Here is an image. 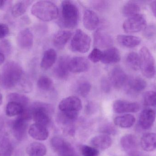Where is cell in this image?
<instances>
[{
    "instance_id": "cell-21",
    "label": "cell",
    "mask_w": 156,
    "mask_h": 156,
    "mask_svg": "<svg viewBox=\"0 0 156 156\" xmlns=\"http://www.w3.org/2000/svg\"><path fill=\"white\" fill-rule=\"evenodd\" d=\"M121 53L115 47H110L103 52L101 61L105 64H115L121 60Z\"/></svg>"
},
{
    "instance_id": "cell-45",
    "label": "cell",
    "mask_w": 156,
    "mask_h": 156,
    "mask_svg": "<svg viewBox=\"0 0 156 156\" xmlns=\"http://www.w3.org/2000/svg\"><path fill=\"white\" fill-rule=\"evenodd\" d=\"M112 84L110 82L109 79H107L106 78H103L101 81V88L104 92H110L111 91Z\"/></svg>"
},
{
    "instance_id": "cell-25",
    "label": "cell",
    "mask_w": 156,
    "mask_h": 156,
    "mask_svg": "<svg viewBox=\"0 0 156 156\" xmlns=\"http://www.w3.org/2000/svg\"><path fill=\"white\" fill-rule=\"evenodd\" d=\"M116 39L120 45L129 48L135 47L139 45L141 42L140 38L130 35H118Z\"/></svg>"
},
{
    "instance_id": "cell-22",
    "label": "cell",
    "mask_w": 156,
    "mask_h": 156,
    "mask_svg": "<svg viewBox=\"0 0 156 156\" xmlns=\"http://www.w3.org/2000/svg\"><path fill=\"white\" fill-rule=\"evenodd\" d=\"M91 144L96 149L104 150L112 146V140L109 136L105 134L99 135L92 138Z\"/></svg>"
},
{
    "instance_id": "cell-37",
    "label": "cell",
    "mask_w": 156,
    "mask_h": 156,
    "mask_svg": "<svg viewBox=\"0 0 156 156\" xmlns=\"http://www.w3.org/2000/svg\"><path fill=\"white\" fill-rule=\"evenodd\" d=\"M13 149L9 139L3 138L0 141V156H12Z\"/></svg>"
},
{
    "instance_id": "cell-44",
    "label": "cell",
    "mask_w": 156,
    "mask_h": 156,
    "mask_svg": "<svg viewBox=\"0 0 156 156\" xmlns=\"http://www.w3.org/2000/svg\"><path fill=\"white\" fill-rule=\"evenodd\" d=\"M92 4L95 9L98 10H104L108 6V3L106 1H93Z\"/></svg>"
},
{
    "instance_id": "cell-35",
    "label": "cell",
    "mask_w": 156,
    "mask_h": 156,
    "mask_svg": "<svg viewBox=\"0 0 156 156\" xmlns=\"http://www.w3.org/2000/svg\"><path fill=\"white\" fill-rule=\"evenodd\" d=\"M79 113L60 111L58 115V122L63 125H69L77 119Z\"/></svg>"
},
{
    "instance_id": "cell-1",
    "label": "cell",
    "mask_w": 156,
    "mask_h": 156,
    "mask_svg": "<svg viewBox=\"0 0 156 156\" xmlns=\"http://www.w3.org/2000/svg\"><path fill=\"white\" fill-rule=\"evenodd\" d=\"M25 78L23 68L16 62L9 61L3 67L1 80L2 86L5 89L19 88Z\"/></svg>"
},
{
    "instance_id": "cell-23",
    "label": "cell",
    "mask_w": 156,
    "mask_h": 156,
    "mask_svg": "<svg viewBox=\"0 0 156 156\" xmlns=\"http://www.w3.org/2000/svg\"><path fill=\"white\" fill-rule=\"evenodd\" d=\"M72 32L69 30H63L58 31L53 37V42L54 45L59 49L63 48L72 36Z\"/></svg>"
},
{
    "instance_id": "cell-17",
    "label": "cell",
    "mask_w": 156,
    "mask_h": 156,
    "mask_svg": "<svg viewBox=\"0 0 156 156\" xmlns=\"http://www.w3.org/2000/svg\"><path fill=\"white\" fill-rule=\"evenodd\" d=\"M69 71L73 73H82L89 68L88 60L82 57H75L70 59L69 63Z\"/></svg>"
},
{
    "instance_id": "cell-27",
    "label": "cell",
    "mask_w": 156,
    "mask_h": 156,
    "mask_svg": "<svg viewBox=\"0 0 156 156\" xmlns=\"http://www.w3.org/2000/svg\"><path fill=\"white\" fill-rule=\"evenodd\" d=\"M126 84L128 90L134 93L141 92L147 87L146 82L140 77H135L128 80Z\"/></svg>"
},
{
    "instance_id": "cell-50",
    "label": "cell",
    "mask_w": 156,
    "mask_h": 156,
    "mask_svg": "<svg viewBox=\"0 0 156 156\" xmlns=\"http://www.w3.org/2000/svg\"><path fill=\"white\" fill-rule=\"evenodd\" d=\"M6 2V1H4V0L0 1V8H2V7H4Z\"/></svg>"
},
{
    "instance_id": "cell-2",
    "label": "cell",
    "mask_w": 156,
    "mask_h": 156,
    "mask_svg": "<svg viewBox=\"0 0 156 156\" xmlns=\"http://www.w3.org/2000/svg\"><path fill=\"white\" fill-rule=\"evenodd\" d=\"M60 15L59 24L63 27L73 28L77 26L80 18V13L77 6L73 2L63 1Z\"/></svg>"
},
{
    "instance_id": "cell-15",
    "label": "cell",
    "mask_w": 156,
    "mask_h": 156,
    "mask_svg": "<svg viewBox=\"0 0 156 156\" xmlns=\"http://www.w3.org/2000/svg\"><path fill=\"white\" fill-rule=\"evenodd\" d=\"M69 57L66 56H63L59 59L53 71L54 75L58 78L65 79L68 77L70 72L69 67Z\"/></svg>"
},
{
    "instance_id": "cell-51",
    "label": "cell",
    "mask_w": 156,
    "mask_h": 156,
    "mask_svg": "<svg viewBox=\"0 0 156 156\" xmlns=\"http://www.w3.org/2000/svg\"><path fill=\"white\" fill-rule=\"evenodd\" d=\"M2 103V95L0 91V105Z\"/></svg>"
},
{
    "instance_id": "cell-11",
    "label": "cell",
    "mask_w": 156,
    "mask_h": 156,
    "mask_svg": "<svg viewBox=\"0 0 156 156\" xmlns=\"http://www.w3.org/2000/svg\"><path fill=\"white\" fill-rule=\"evenodd\" d=\"M114 111L116 113L123 114L136 113L139 111L140 106L136 102L123 100H117L113 105Z\"/></svg>"
},
{
    "instance_id": "cell-16",
    "label": "cell",
    "mask_w": 156,
    "mask_h": 156,
    "mask_svg": "<svg viewBox=\"0 0 156 156\" xmlns=\"http://www.w3.org/2000/svg\"><path fill=\"white\" fill-rule=\"evenodd\" d=\"M16 42L19 47L22 49L31 48L34 44V36L28 28L21 30L17 35Z\"/></svg>"
},
{
    "instance_id": "cell-31",
    "label": "cell",
    "mask_w": 156,
    "mask_h": 156,
    "mask_svg": "<svg viewBox=\"0 0 156 156\" xmlns=\"http://www.w3.org/2000/svg\"><path fill=\"white\" fill-rule=\"evenodd\" d=\"M33 1H21L16 3L12 10V15L15 17H18L23 15Z\"/></svg>"
},
{
    "instance_id": "cell-6",
    "label": "cell",
    "mask_w": 156,
    "mask_h": 156,
    "mask_svg": "<svg viewBox=\"0 0 156 156\" xmlns=\"http://www.w3.org/2000/svg\"><path fill=\"white\" fill-rule=\"evenodd\" d=\"M91 43L90 37L82 30L78 29L71 39L70 48L74 52L86 53L90 49Z\"/></svg>"
},
{
    "instance_id": "cell-9",
    "label": "cell",
    "mask_w": 156,
    "mask_h": 156,
    "mask_svg": "<svg viewBox=\"0 0 156 156\" xmlns=\"http://www.w3.org/2000/svg\"><path fill=\"white\" fill-rule=\"evenodd\" d=\"M82 107L81 101L76 96H71L63 99L58 105L60 111L79 113Z\"/></svg>"
},
{
    "instance_id": "cell-40",
    "label": "cell",
    "mask_w": 156,
    "mask_h": 156,
    "mask_svg": "<svg viewBox=\"0 0 156 156\" xmlns=\"http://www.w3.org/2000/svg\"><path fill=\"white\" fill-rule=\"evenodd\" d=\"M80 149L83 156H99V150L95 147L87 145H83L82 146Z\"/></svg>"
},
{
    "instance_id": "cell-18",
    "label": "cell",
    "mask_w": 156,
    "mask_h": 156,
    "mask_svg": "<svg viewBox=\"0 0 156 156\" xmlns=\"http://www.w3.org/2000/svg\"><path fill=\"white\" fill-rule=\"evenodd\" d=\"M94 44L97 48L112 47L113 40L111 35L101 30H97L94 34Z\"/></svg>"
},
{
    "instance_id": "cell-34",
    "label": "cell",
    "mask_w": 156,
    "mask_h": 156,
    "mask_svg": "<svg viewBox=\"0 0 156 156\" xmlns=\"http://www.w3.org/2000/svg\"><path fill=\"white\" fill-rule=\"evenodd\" d=\"M91 89V85L88 81L81 80L76 83L75 87L76 92L83 97H85L89 94Z\"/></svg>"
},
{
    "instance_id": "cell-38",
    "label": "cell",
    "mask_w": 156,
    "mask_h": 156,
    "mask_svg": "<svg viewBox=\"0 0 156 156\" xmlns=\"http://www.w3.org/2000/svg\"><path fill=\"white\" fill-rule=\"evenodd\" d=\"M53 85L54 83L52 80L47 76H41L37 80V87L41 90L44 91H48L52 89Z\"/></svg>"
},
{
    "instance_id": "cell-10",
    "label": "cell",
    "mask_w": 156,
    "mask_h": 156,
    "mask_svg": "<svg viewBox=\"0 0 156 156\" xmlns=\"http://www.w3.org/2000/svg\"><path fill=\"white\" fill-rule=\"evenodd\" d=\"M121 146L128 156H139L138 143L137 138L133 134H127L122 137Z\"/></svg>"
},
{
    "instance_id": "cell-19",
    "label": "cell",
    "mask_w": 156,
    "mask_h": 156,
    "mask_svg": "<svg viewBox=\"0 0 156 156\" xmlns=\"http://www.w3.org/2000/svg\"><path fill=\"white\" fill-rule=\"evenodd\" d=\"M28 132L32 138L37 141L47 140L49 136V132L46 127L37 123L30 125Z\"/></svg>"
},
{
    "instance_id": "cell-33",
    "label": "cell",
    "mask_w": 156,
    "mask_h": 156,
    "mask_svg": "<svg viewBox=\"0 0 156 156\" xmlns=\"http://www.w3.org/2000/svg\"><path fill=\"white\" fill-rule=\"evenodd\" d=\"M126 62L128 67L134 71H137L140 69V57L136 52L129 53L126 56Z\"/></svg>"
},
{
    "instance_id": "cell-52",
    "label": "cell",
    "mask_w": 156,
    "mask_h": 156,
    "mask_svg": "<svg viewBox=\"0 0 156 156\" xmlns=\"http://www.w3.org/2000/svg\"><path fill=\"white\" fill-rule=\"evenodd\" d=\"M71 156H77L75 155H75H72Z\"/></svg>"
},
{
    "instance_id": "cell-29",
    "label": "cell",
    "mask_w": 156,
    "mask_h": 156,
    "mask_svg": "<svg viewBox=\"0 0 156 156\" xmlns=\"http://www.w3.org/2000/svg\"><path fill=\"white\" fill-rule=\"evenodd\" d=\"M27 154L29 156H44L46 154V147L38 142L31 143L27 147Z\"/></svg>"
},
{
    "instance_id": "cell-3",
    "label": "cell",
    "mask_w": 156,
    "mask_h": 156,
    "mask_svg": "<svg viewBox=\"0 0 156 156\" xmlns=\"http://www.w3.org/2000/svg\"><path fill=\"white\" fill-rule=\"evenodd\" d=\"M31 13L38 19L48 22L56 19L58 16L59 10L54 3L50 1H41L33 5Z\"/></svg>"
},
{
    "instance_id": "cell-41",
    "label": "cell",
    "mask_w": 156,
    "mask_h": 156,
    "mask_svg": "<svg viewBox=\"0 0 156 156\" xmlns=\"http://www.w3.org/2000/svg\"><path fill=\"white\" fill-rule=\"evenodd\" d=\"M103 56V52L99 48H95L89 54L88 58L93 63H97L101 60Z\"/></svg>"
},
{
    "instance_id": "cell-36",
    "label": "cell",
    "mask_w": 156,
    "mask_h": 156,
    "mask_svg": "<svg viewBox=\"0 0 156 156\" xmlns=\"http://www.w3.org/2000/svg\"><path fill=\"white\" fill-rule=\"evenodd\" d=\"M7 100L8 102H15L21 103L25 108L29 106V99L25 95L16 93H13L8 94Z\"/></svg>"
},
{
    "instance_id": "cell-5",
    "label": "cell",
    "mask_w": 156,
    "mask_h": 156,
    "mask_svg": "<svg viewBox=\"0 0 156 156\" xmlns=\"http://www.w3.org/2000/svg\"><path fill=\"white\" fill-rule=\"evenodd\" d=\"M140 69L143 75L147 78H152L155 75L154 56L146 47H143L139 52Z\"/></svg>"
},
{
    "instance_id": "cell-4",
    "label": "cell",
    "mask_w": 156,
    "mask_h": 156,
    "mask_svg": "<svg viewBox=\"0 0 156 156\" xmlns=\"http://www.w3.org/2000/svg\"><path fill=\"white\" fill-rule=\"evenodd\" d=\"M28 109L35 123L46 127L51 123L50 115L54 111V108L51 104L36 102L29 105Z\"/></svg>"
},
{
    "instance_id": "cell-20",
    "label": "cell",
    "mask_w": 156,
    "mask_h": 156,
    "mask_svg": "<svg viewBox=\"0 0 156 156\" xmlns=\"http://www.w3.org/2000/svg\"><path fill=\"white\" fill-rule=\"evenodd\" d=\"M100 20L97 14L89 9L84 11L83 16V24L89 30H93L99 25Z\"/></svg>"
},
{
    "instance_id": "cell-13",
    "label": "cell",
    "mask_w": 156,
    "mask_h": 156,
    "mask_svg": "<svg viewBox=\"0 0 156 156\" xmlns=\"http://www.w3.org/2000/svg\"><path fill=\"white\" fill-rule=\"evenodd\" d=\"M28 121L26 118L20 115L13 123V134L18 141H23L26 136Z\"/></svg>"
},
{
    "instance_id": "cell-43",
    "label": "cell",
    "mask_w": 156,
    "mask_h": 156,
    "mask_svg": "<svg viewBox=\"0 0 156 156\" xmlns=\"http://www.w3.org/2000/svg\"><path fill=\"white\" fill-rule=\"evenodd\" d=\"M156 32V27L154 25L147 26L144 29V34L147 38H152Z\"/></svg>"
},
{
    "instance_id": "cell-46",
    "label": "cell",
    "mask_w": 156,
    "mask_h": 156,
    "mask_svg": "<svg viewBox=\"0 0 156 156\" xmlns=\"http://www.w3.org/2000/svg\"><path fill=\"white\" fill-rule=\"evenodd\" d=\"M9 33V28L5 24H0V39L6 36Z\"/></svg>"
},
{
    "instance_id": "cell-24",
    "label": "cell",
    "mask_w": 156,
    "mask_h": 156,
    "mask_svg": "<svg viewBox=\"0 0 156 156\" xmlns=\"http://www.w3.org/2000/svg\"><path fill=\"white\" fill-rule=\"evenodd\" d=\"M140 144L144 151H154L156 149V133H147L144 135L141 138Z\"/></svg>"
},
{
    "instance_id": "cell-14",
    "label": "cell",
    "mask_w": 156,
    "mask_h": 156,
    "mask_svg": "<svg viewBox=\"0 0 156 156\" xmlns=\"http://www.w3.org/2000/svg\"><path fill=\"white\" fill-rule=\"evenodd\" d=\"M155 111L151 108H147L142 111L139 118L140 127L144 130H148L153 126L155 121Z\"/></svg>"
},
{
    "instance_id": "cell-49",
    "label": "cell",
    "mask_w": 156,
    "mask_h": 156,
    "mask_svg": "<svg viewBox=\"0 0 156 156\" xmlns=\"http://www.w3.org/2000/svg\"><path fill=\"white\" fill-rule=\"evenodd\" d=\"M5 60V57L4 55L2 52H0V66L4 62Z\"/></svg>"
},
{
    "instance_id": "cell-26",
    "label": "cell",
    "mask_w": 156,
    "mask_h": 156,
    "mask_svg": "<svg viewBox=\"0 0 156 156\" xmlns=\"http://www.w3.org/2000/svg\"><path fill=\"white\" fill-rule=\"evenodd\" d=\"M57 55L55 50L53 49H49L45 51L41 60V68L44 70L50 68L55 63Z\"/></svg>"
},
{
    "instance_id": "cell-7",
    "label": "cell",
    "mask_w": 156,
    "mask_h": 156,
    "mask_svg": "<svg viewBox=\"0 0 156 156\" xmlns=\"http://www.w3.org/2000/svg\"><path fill=\"white\" fill-rule=\"evenodd\" d=\"M147 26L145 16L139 13L125 20L123 24V28L126 33H135L144 30Z\"/></svg>"
},
{
    "instance_id": "cell-30",
    "label": "cell",
    "mask_w": 156,
    "mask_h": 156,
    "mask_svg": "<svg viewBox=\"0 0 156 156\" xmlns=\"http://www.w3.org/2000/svg\"><path fill=\"white\" fill-rule=\"evenodd\" d=\"M21 103L15 102H8L5 107V114L8 117L20 115L26 109Z\"/></svg>"
},
{
    "instance_id": "cell-32",
    "label": "cell",
    "mask_w": 156,
    "mask_h": 156,
    "mask_svg": "<svg viewBox=\"0 0 156 156\" xmlns=\"http://www.w3.org/2000/svg\"><path fill=\"white\" fill-rule=\"evenodd\" d=\"M141 8L138 4L134 1H129L122 8V13L126 17H132L139 14Z\"/></svg>"
},
{
    "instance_id": "cell-42",
    "label": "cell",
    "mask_w": 156,
    "mask_h": 156,
    "mask_svg": "<svg viewBox=\"0 0 156 156\" xmlns=\"http://www.w3.org/2000/svg\"><path fill=\"white\" fill-rule=\"evenodd\" d=\"M101 132L103 134L107 135H114L117 133V129L116 127L111 124H107L105 125L101 128Z\"/></svg>"
},
{
    "instance_id": "cell-47",
    "label": "cell",
    "mask_w": 156,
    "mask_h": 156,
    "mask_svg": "<svg viewBox=\"0 0 156 156\" xmlns=\"http://www.w3.org/2000/svg\"><path fill=\"white\" fill-rule=\"evenodd\" d=\"M95 107L94 104L92 103H89L86 106V111L87 113L92 114L93 112L94 111L95 109Z\"/></svg>"
},
{
    "instance_id": "cell-39",
    "label": "cell",
    "mask_w": 156,
    "mask_h": 156,
    "mask_svg": "<svg viewBox=\"0 0 156 156\" xmlns=\"http://www.w3.org/2000/svg\"><path fill=\"white\" fill-rule=\"evenodd\" d=\"M144 102L147 106H156V92L147 91L144 95Z\"/></svg>"
},
{
    "instance_id": "cell-48",
    "label": "cell",
    "mask_w": 156,
    "mask_h": 156,
    "mask_svg": "<svg viewBox=\"0 0 156 156\" xmlns=\"http://www.w3.org/2000/svg\"><path fill=\"white\" fill-rule=\"evenodd\" d=\"M151 7L153 13L156 16V1L153 2L151 3Z\"/></svg>"
},
{
    "instance_id": "cell-12",
    "label": "cell",
    "mask_w": 156,
    "mask_h": 156,
    "mask_svg": "<svg viewBox=\"0 0 156 156\" xmlns=\"http://www.w3.org/2000/svg\"><path fill=\"white\" fill-rule=\"evenodd\" d=\"M109 81L115 89H121L126 84L128 78L124 71L119 67L114 68L110 74Z\"/></svg>"
},
{
    "instance_id": "cell-8",
    "label": "cell",
    "mask_w": 156,
    "mask_h": 156,
    "mask_svg": "<svg viewBox=\"0 0 156 156\" xmlns=\"http://www.w3.org/2000/svg\"><path fill=\"white\" fill-rule=\"evenodd\" d=\"M50 144L52 149L59 156H71L75 155L74 149L71 144L61 137H53L51 140Z\"/></svg>"
},
{
    "instance_id": "cell-28",
    "label": "cell",
    "mask_w": 156,
    "mask_h": 156,
    "mask_svg": "<svg viewBox=\"0 0 156 156\" xmlns=\"http://www.w3.org/2000/svg\"><path fill=\"white\" fill-rule=\"evenodd\" d=\"M114 122L115 125L121 128H129L134 125L136 118L132 114H126L115 117Z\"/></svg>"
}]
</instances>
